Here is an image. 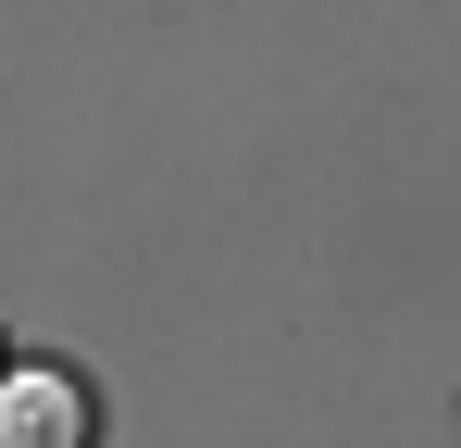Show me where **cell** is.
Instances as JSON below:
<instances>
[{
    "label": "cell",
    "mask_w": 461,
    "mask_h": 448,
    "mask_svg": "<svg viewBox=\"0 0 461 448\" xmlns=\"http://www.w3.org/2000/svg\"><path fill=\"white\" fill-rule=\"evenodd\" d=\"M100 411H87L76 373H0V448H87Z\"/></svg>",
    "instance_id": "cell-1"
},
{
    "label": "cell",
    "mask_w": 461,
    "mask_h": 448,
    "mask_svg": "<svg viewBox=\"0 0 461 448\" xmlns=\"http://www.w3.org/2000/svg\"><path fill=\"white\" fill-rule=\"evenodd\" d=\"M0 373H13V336H0Z\"/></svg>",
    "instance_id": "cell-2"
}]
</instances>
